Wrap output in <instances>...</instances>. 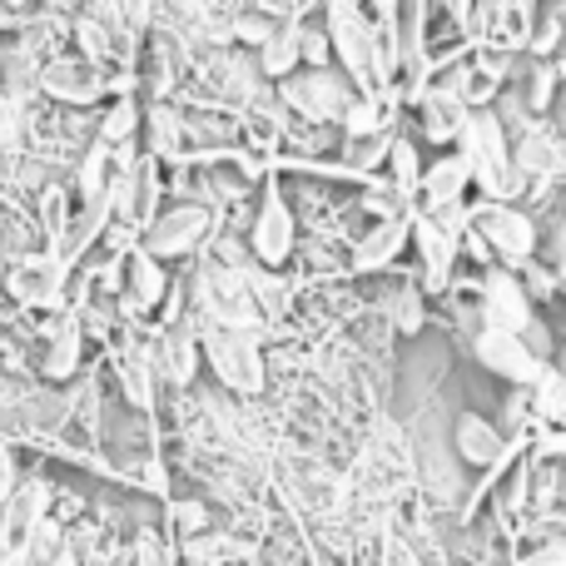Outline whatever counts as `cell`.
Wrapping results in <instances>:
<instances>
[{
	"label": "cell",
	"mask_w": 566,
	"mask_h": 566,
	"mask_svg": "<svg viewBox=\"0 0 566 566\" xmlns=\"http://www.w3.org/2000/svg\"><path fill=\"white\" fill-rule=\"evenodd\" d=\"M199 358H205V353H199V328L185 318H169L165 333H159V343H155V368L165 373L175 388H185V382H195Z\"/></svg>",
	"instance_id": "obj_8"
},
{
	"label": "cell",
	"mask_w": 566,
	"mask_h": 566,
	"mask_svg": "<svg viewBox=\"0 0 566 566\" xmlns=\"http://www.w3.org/2000/svg\"><path fill=\"white\" fill-rule=\"evenodd\" d=\"M392 129H373V135H348V165L353 169H373V165H382V159L392 155Z\"/></svg>",
	"instance_id": "obj_23"
},
{
	"label": "cell",
	"mask_w": 566,
	"mask_h": 566,
	"mask_svg": "<svg viewBox=\"0 0 566 566\" xmlns=\"http://www.w3.org/2000/svg\"><path fill=\"white\" fill-rule=\"evenodd\" d=\"M552 269H557V279H566V209L557 219V239H552Z\"/></svg>",
	"instance_id": "obj_34"
},
{
	"label": "cell",
	"mask_w": 566,
	"mask_h": 566,
	"mask_svg": "<svg viewBox=\"0 0 566 566\" xmlns=\"http://www.w3.org/2000/svg\"><path fill=\"white\" fill-rule=\"evenodd\" d=\"M249 244H254V259L269 269H279L283 259L293 254V209L283 205L279 189H269L264 209H259L254 219V234H249Z\"/></svg>",
	"instance_id": "obj_9"
},
{
	"label": "cell",
	"mask_w": 566,
	"mask_h": 566,
	"mask_svg": "<svg viewBox=\"0 0 566 566\" xmlns=\"http://www.w3.org/2000/svg\"><path fill=\"white\" fill-rule=\"evenodd\" d=\"M6 6H25V0H6Z\"/></svg>",
	"instance_id": "obj_40"
},
{
	"label": "cell",
	"mask_w": 566,
	"mask_h": 566,
	"mask_svg": "<svg viewBox=\"0 0 566 566\" xmlns=\"http://www.w3.org/2000/svg\"><path fill=\"white\" fill-rule=\"evenodd\" d=\"M343 125H348V135H373V129H388L382 125V109L373 95H358L348 105V115H343Z\"/></svg>",
	"instance_id": "obj_26"
},
{
	"label": "cell",
	"mask_w": 566,
	"mask_h": 566,
	"mask_svg": "<svg viewBox=\"0 0 566 566\" xmlns=\"http://www.w3.org/2000/svg\"><path fill=\"white\" fill-rule=\"evenodd\" d=\"M40 85H45V95L65 99V105H90V99L105 95V75H99L90 60H50L45 75H40Z\"/></svg>",
	"instance_id": "obj_11"
},
{
	"label": "cell",
	"mask_w": 566,
	"mask_h": 566,
	"mask_svg": "<svg viewBox=\"0 0 566 566\" xmlns=\"http://www.w3.org/2000/svg\"><path fill=\"white\" fill-rule=\"evenodd\" d=\"M274 30H279V25H274V20H264V15H239V20H234V35L249 40V45H264Z\"/></svg>",
	"instance_id": "obj_30"
},
{
	"label": "cell",
	"mask_w": 566,
	"mask_h": 566,
	"mask_svg": "<svg viewBox=\"0 0 566 566\" xmlns=\"http://www.w3.org/2000/svg\"><path fill=\"white\" fill-rule=\"evenodd\" d=\"M109 219H115V199H109V195L80 199V205H75V219H70L65 234H60V254H55L60 264H75V259L85 254V249L109 229Z\"/></svg>",
	"instance_id": "obj_12"
},
{
	"label": "cell",
	"mask_w": 566,
	"mask_h": 566,
	"mask_svg": "<svg viewBox=\"0 0 566 566\" xmlns=\"http://www.w3.org/2000/svg\"><path fill=\"white\" fill-rule=\"evenodd\" d=\"M135 99H115V109L105 115V125H99V145L105 149H125L129 145V135H135Z\"/></svg>",
	"instance_id": "obj_24"
},
{
	"label": "cell",
	"mask_w": 566,
	"mask_h": 566,
	"mask_svg": "<svg viewBox=\"0 0 566 566\" xmlns=\"http://www.w3.org/2000/svg\"><path fill=\"white\" fill-rule=\"evenodd\" d=\"M328 55H333L328 30H303V60H308L313 70H323V65H328Z\"/></svg>",
	"instance_id": "obj_31"
},
{
	"label": "cell",
	"mask_w": 566,
	"mask_h": 566,
	"mask_svg": "<svg viewBox=\"0 0 566 566\" xmlns=\"http://www.w3.org/2000/svg\"><path fill=\"white\" fill-rule=\"evenodd\" d=\"M119 388L129 392V402L149 408V398H155V353L125 348V358H119Z\"/></svg>",
	"instance_id": "obj_20"
},
{
	"label": "cell",
	"mask_w": 566,
	"mask_h": 566,
	"mask_svg": "<svg viewBox=\"0 0 566 566\" xmlns=\"http://www.w3.org/2000/svg\"><path fill=\"white\" fill-rule=\"evenodd\" d=\"M532 392H537V412H542V418L562 422V428H566V373L542 368V378L532 382Z\"/></svg>",
	"instance_id": "obj_22"
},
{
	"label": "cell",
	"mask_w": 566,
	"mask_h": 566,
	"mask_svg": "<svg viewBox=\"0 0 566 566\" xmlns=\"http://www.w3.org/2000/svg\"><path fill=\"white\" fill-rule=\"evenodd\" d=\"M557 75L566 80V45H562V60H557Z\"/></svg>",
	"instance_id": "obj_39"
},
{
	"label": "cell",
	"mask_w": 566,
	"mask_h": 566,
	"mask_svg": "<svg viewBox=\"0 0 566 566\" xmlns=\"http://www.w3.org/2000/svg\"><path fill=\"white\" fill-rule=\"evenodd\" d=\"M458 452L472 462V468H492V462H502V432L492 428L488 418H478V412H462L458 418Z\"/></svg>",
	"instance_id": "obj_18"
},
{
	"label": "cell",
	"mask_w": 566,
	"mask_h": 566,
	"mask_svg": "<svg viewBox=\"0 0 566 566\" xmlns=\"http://www.w3.org/2000/svg\"><path fill=\"white\" fill-rule=\"evenodd\" d=\"M478 363L488 373H497V378L517 382V388H532V382L542 378V368H547V363L527 348V338H522V333H507V328L478 333Z\"/></svg>",
	"instance_id": "obj_5"
},
{
	"label": "cell",
	"mask_w": 566,
	"mask_h": 566,
	"mask_svg": "<svg viewBox=\"0 0 566 566\" xmlns=\"http://www.w3.org/2000/svg\"><path fill=\"white\" fill-rule=\"evenodd\" d=\"M199 353H205V363L219 373V382L229 392H244L249 398V392L264 388V358H259L254 333L205 318L199 323Z\"/></svg>",
	"instance_id": "obj_3"
},
{
	"label": "cell",
	"mask_w": 566,
	"mask_h": 566,
	"mask_svg": "<svg viewBox=\"0 0 566 566\" xmlns=\"http://www.w3.org/2000/svg\"><path fill=\"white\" fill-rule=\"evenodd\" d=\"M388 159H392V175H398V185H402V189H412V185L422 179V169H418V155H412V145H402V139H398Z\"/></svg>",
	"instance_id": "obj_28"
},
{
	"label": "cell",
	"mask_w": 566,
	"mask_h": 566,
	"mask_svg": "<svg viewBox=\"0 0 566 566\" xmlns=\"http://www.w3.org/2000/svg\"><path fill=\"white\" fill-rule=\"evenodd\" d=\"M40 205H45V229L60 239V234H65V224H70V219H65V195H60V189H50Z\"/></svg>",
	"instance_id": "obj_32"
},
{
	"label": "cell",
	"mask_w": 566,
	"mask_h": 566,
	"mask_svg": "<svg viewBox=\"0 0 566 566\" xmlns=\"http://www.w3.org/2000/svg\"><path fill=\"white\" fill-rule=\"evenodd\" d=\"M80 363V323L75 318H60L50 328V348H45V373L50 378H70Z\"/></svg>",
	"instance_id": "obj_21"
},
{
	"label": "cell",
	"mask_w": 566,
	"mask_h": 566,
	"mask_svg": "<svg viewBox=\"0 0 566 566\" xmlns=\"http://www.w3.org/2000/svg\"><path fill=\"white\" fill-rule=\"evenodd\" d=\"M522 566H566V537H547L522 557Z\"/></svg>",
	"instance_id": "obj_29"
},
{
	"label": "cell",
	"mask_w": 566,
	"mask_h": 566,
	"mask_svg": "<svg viewBox=\"0 0 566 566\" xmlns=\"http://www.w3.org/2000/svg\"><path fill=\"white\" fill-rule=\"evenodd\" d=\"M259 65H264V75H274V80H289L293 70L303 65V25H279L274 35L259 45Z\"/></svg>",
	"instance_id": "obj_19"
},
{
	"label": "cell",
	"mask_w": 566,
	"mask_h": 566,
	"mask_svg": "<svg viewBox=\"0 0 566 566\" xmlns=\"http://www.w3.org/2000/svg\"><path fill=\"white\" fill-rule=\"evenodd\" d=\"M60 274H65L60 259H30V264H20L15 274H10V293H15L20 303L50 308V303L60 298Z\"/></svg>",
	"instance_id": "obj_15"
},
{
	"label": "cell",
	"mask_w": 566,
	"mask_h": 566,
	"mask_svg": "<svg viewBox=\"0 0 566 566\" xmlns=\"http://www.w3.org/2000/svg\"><path fill=\"white\" fill-rule=\"evenodd\" d=\"M109 566H145V562H139V557H115Z\"/></svg>",
	"instance_id": "obj_38"
},
{
	"label": "cell",
	"mask_w": 566,
	"mask_h": 566,
	"mask_svg": "<svg viewBox=\"0 0 566 566\" xmlns=\"http://www.w3.org/2000/svg\"><path fill=\"white\" fill-rule=\"evenodd\" d=\"M482 303H488V328L522 333L532 323V298L512 274H492L488 289H482Z\"/></svg>",
	"instance_id": "obj_13"
},
{
	"label": "cell",
	"mask_w": 566,
	"mask_h": 566,
	"mask_svg": "<svg viewBox=\"0 0 566 566\" xmlns=\"http://www.w3.org/2000/svg\"><path fill=\"white\" fill-rule=\"evenodd\" d=\"M557 80H562V75H557V65H547V60H542L537 70H532V80H527V105L537 109V115L552 105V95H557Z\"/></svg>",
	"instance_id": "obj_27"
},
{
	"label": "cell",
	"mask_w": 566,
	"mask_h": 566,
	"mask_svg": "<svg viewBox=\"0 0 566 566\" xmlns=\"http://www.w3.org/2000/svg\"><path fill=\"white\" fill-rule=\"evenodd\" d=\"M478 234H482V244H492L502 259H512V264H527L532 249H537V224H532L522 209L497 205V199L478 214Z\"/></svg>",
	"instance_id": "obj_7"
},
{
	"label": "cell",
	"mask_w": 566,
	"mask_h": 566,
	"mask_svg": "<svg viewBox=\"0 0 566 566\" xmlns=\"http://www.w3.org/2000/svg\"><path fill=\"white\" fill-rule=\"evenodd\" d=\"M468 185H472V165H468V155H462V149L422 169V195L432 199V209L462 205V189H468Z\"/></svg>",
	"instance_id": "obj_17"
},
{
	"label": "cell",
	"mask_w": 566,
	"mask_h": 566,
	"mask_svg": "<svg viewBox=\"0 0 566 566\" xmlns=\"http://www.w3.org/2000/svg\"><path fill=\"white\" fill-rule=\"evenodd\" d=\"M209 234V209L205 205H175L165 214H155V224L145 229V244L155 259H179L189 249H199V239Z\"/></svg>",
	"instance_id": "obj_6"
},
{
	"label": "cell",
	"mask_w": 566,
	"mask_h": 566,
	"mask_svg": "<svg viewBox=\"0 0 566 566\" xmlns=\"http://www.w3.org/2000/svg\"><path fill=\"white\" fill-rule=\"evenodd\" d=\"M165 289H169V279L149 249H129V254L119 259V293H125L129 313H149L159 298H165Z\"/></svg>",
	"instance_id": "obj_10"
},
{
	"label": "cell",
	"mask_w": 566,
	"mask_h": 566,
	"mask_svg": "<svg viewBox=\"0 0 566 566\" xmlns=\"http://www.w3.org/2000/svg\"><path fill=\"white\" fill-rule=\"evenodd\" d=\"M557 35H562V25H557V20H547V25H542V35H537V45H532V50H537V55L557 50Z\"/></svg>",
	"instance_id": "obj_35"
},
{
	"label": "cell",
	"mask_w": 566,
	"mask_h": 566,
	"mask_svg": "<svg viewBox=\"0 0 566 566\" xmlns=\"http://www.w3.org/2000/svg\"><path fill=\"white\" fill-rule=\"evenodd\" d=\"M15 139H20V115H15V105L0 95V149H10Z\"/></svg>",
	"instance_id": "obj_33"
},
{
	"label": "cell",
	"mask_w": 566,
	"mask_h": 566,
	"mask_svg": "<svg viewBox=\"0 0 566 566\" xmlns=\"http://www.w3.org/2000/svg\"><path fill=\"white\" fill-rule=\"evenodd\" d=\"M328 45L338 55L343 75L353 80V90L363 95H378L382 80V60H378V25L363 15L358 0H333L328 6Z\"/></svg>",
	"instance_id": "obj_2"
},
{
	"label": "cell",
	"mask_w": 566,
	"mask_h": 566,
	"mask_svg": "<svg viewBox=\"0 0 566 566\" xmlns=\"http://www.w3.org/2000/svg\"><path fill=\"white\" fill-rule=\"evenodd\" d=\"M283 99H289L303 119H343L358 95H353L348 75H333V70L323 65V70H303V75L293 70V75L283 80Z\"/></svg>",
	"instance_id": "obj_4"
},
{
	"label": "cell",
	"mask_w": 566,
	"mask_h": 566,
	"mask_svg": "<svg viewBox=\"0 0 566 566\" xmlns=\"http://www.w3.org/2000/svg\"><path fill=\"white\" fill-rule=\"evenodd\" d=\"M179 149V115L169 105H159L149 115V155H175Z\"/></svg>",
	"instance_id": "obj_25"
},
{
	"label": "cell",
	"mask_w": 566,
	"mask_h": 566,
	"mask_svg": "<svg viewBox=\"0 0 566 566\" xmlns=\"http://www.w3.org/2000/svg\"><path fill=\"white\" fill-rule=\"evenodd\" d=\"M45 566H80V562H75V557H70V552H55V557H50Z\"/></svg>",
	"instance_id": "obj_37"
},
{
	"label": "cell",
	"mask_w": 566,
	"mask_h": 566,
	"mask_svg": "<svg viewBox=\"0 0 566 566\" xmlns=\"http://www.w3.org/2000/svg\"><path fill=\"white\" fill-rule=\"evenodd\" d=\"M408 234H412V219L388 214L382 224H373L368 234H363L358 249H353V269H358V274H373V269L392 264V259L402 254V244H408Z\"/></svg>",
	"instance_id": "obj_14"
},
{
	"label": "cell",
	"mask_w": 566,
	"mask_h": 566,
	"mask_svg": "<svg viewBox=\"0 0 566 566\" xmlns=\"http://www.w3.org/2000/svg\"><path fill=\"white\" fill-rule=\"evenodd\" d=\"M458 139H462L468 165H472V179H478L492 199L512 195V189L522 185L527 169H517V159H512V135H507V125H502L497 109H468Z\"/></svg>",
	"instance_id": "obj_1"
},
{
	"label": "cell",
	"mask_w": 566,
	"mask_h": 566,
	"mask_svg": "<svg viewBox=\"0 0 566 566\" xmlns=\"http://www.w3.org/2000/svg\"><path fill=\"white\" fill-rule=\"evenodd\" d=\"M412 239H418V254L428 264V289H442V279L452 274V259H458V239L438 219H412Z\"/></svg>",
	"instance_id": "obj_16"
},
{
	"label": "cell",
	"mask_w": 566,
	"mask_h": 566,
	"mask_svg": "<svg viewBox=\"0 0 566 566\" xmlns=\"http://www.w3.org/2000/svg\"><path fill=\"white\" fill-rule=\"evenodd\" d=\"M438 6H442V10H448V15H452V20H458V25H462V20H468V15H472V0H438Z\"/></svg>",
	"instance_id": "obj_36"
}]
</instances>
